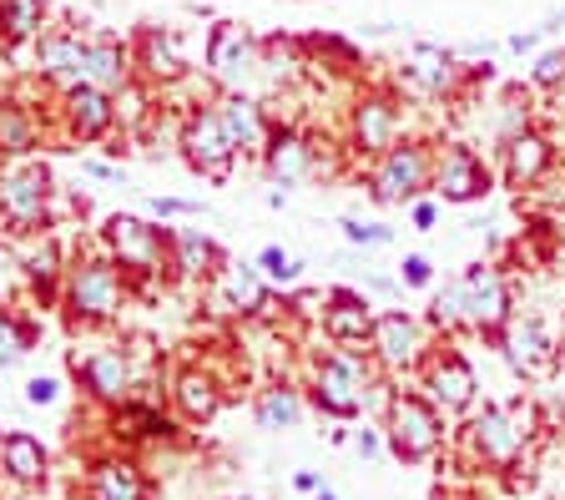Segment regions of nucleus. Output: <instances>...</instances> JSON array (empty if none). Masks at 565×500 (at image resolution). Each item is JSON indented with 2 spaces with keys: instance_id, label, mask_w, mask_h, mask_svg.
<instances>
[{
  "instance_id": "10",
  "label": "nucleus",
  "mask_w": 565,
  "mask_h": 500,
  "mask_svg": "<svg viewBox=\"0 0 565 500\" xmlns=\"http://www.w3.org/2000/svg\"><path fill=\"white\" fill-rule=\"evenodd\" d=\"M414 374H419L424 394H429L445 415H470V409L480 405V374H475V364L455 349L449 333H439V344L424 349Z\"/></svg>"
},
{
  "instance_id": "42",
  "label": "nucleus",
  "mask_w": 565,
  "mask_h": 500,
  "mask_svg": "<svg viewBox=\"0 0 565 500\" xmlns=\"http://www.w3.org/2000/svg\"><path fill=\"white\" fill-rule=\"evenodd\" d=\"M25 405L31 409H51L61 400V380L56 374H31V380H25V394H21Z\"/></svg>"
},
{
  "instance_id": "40",
  "label": "nucleus",
  "mask_w": 565,
  "mask_h": 500,
  "mask_svg": "<svg viewBox=\"0 0 565 500\" xmlns=\"http://www.w3.org/2000/svg\"><path fill=\"white\" fill-rule=\"evenodd\" d=\"M339 233H343V243H353V248H388V243H394V227L364 223V217H339Z\"/></svg>"
},
{
  "instance_id": "14",
  "label": "nucleus",
  "mask_w": 565,
  "mask_h": 500,
  "mask_svg": "<svg viewBox=\"0 0 565 500\" xmlns=\"http://www.w3.org/2000/svg\"><path fill=\"white\" fill-rule=\"evenodd\" d=\"M494 182H500L494 178V167L484 162L470 142L435 147V182H429V192H435L439 203H449V208L484 203V198L494 192Z\"/></svg>"
},
{
  "instance_id": "6",
  "label": "nucleus",
  "mask_w": 565,
  "mask_h": 500,
  "mask_svg": "<svg viewBox=\"0 0 565 500\" xmlns=\"http://www.w3.org/2000/svg\"><path fill=\"white\" fill-rule=\"evenodd\" d=\"M167 243H172V227H157V223H147V217L111 213L102 223V248L121 263L131 294L167 284Z\"/></svg>"
},
{
  "instance_id": "32",
  "label": "nucleus",
  "mask_w": 565,
  "mask_h": 500,
  "mask_svg": "<svg viewBox=\"0 0 565 500\" xmlns=\"http://www.w3.org/2000/svg\"><path fill=\"white\" fill-rule=\"evenodd\" d=\"M66 253H61V243H56V233H35V243L25 248V258H21V274H25V288L35 294V304L41 309H51V304H61V278H66Z\"/></svg>"
},
{
  "instance_id": "46",
  "label": "nucleus",
  "mask_w": 565,
  "mask_h": 500,
  "mask_svg": "<svg viewBox=\"0 0 565 500\" xmlns=\"http://www.w3.org/2000/svg\"><path fill=\"white\" fill-rule=\"evenodd\" d=\"M207 208L188 203V198H152V217H202Z\"/></svg>"
},
{
  "instance_id": "38",
  "label": "nucleus",
  "mask_w": 565,
  "mask_h": 500,
  "mask_svg": "<svg viewBox=\"0 0 565 500\" xmlns=\"http://www.w3.org/2000/svg\"><path fill=\"white\" fill-rule=\"evenodd\" d=\"M424 323H429L435 333H449V339L465 329V284H459V278H449V284L435 294V304H429V319H424Z\"/></svg>"
},
{
  "instance_id": "34",
  "label": "nucleus",
  "mask_w": 565,
  "mask_h": 500,
  "mask_svg": "<svg viewBox=\"0 0 565 500\" xmlns=\"http://www.w3.org/2000/svg\"><path fill=\"white\" fill-rule=\"evenodd\" d=\"M137 76V66H131V46L117 36H92L86 41V72L82 82L102 86V92H121V86Z\"/></svg>"
},
{
  "instance_id": "7",
  "label": "nucleus",
  "mask_w": 565,
  "mask_h": 500,
  "mask_svg": "<svg viewBox=\"0 0 565 500\" xmlns=\"http://www.w3.org/2000/svg\"><path fill=\"white\" fill-rule=\"evenodd\" d=\"M429 182H435V147L419 137H399L364 167V188L379 208H409L414 198L429 192Z\"/></svg>"
},
{
  "instance_id": "16",
  "label": "nucleus",
  "mask_w": 565,
  "mask_h": 500,
  "mask_svg": "<svg viewBox=\"0 0 565 500\" xmlns=\"http://www.w3.org/2000/svg\"><path fill=\"white\" fill-rule=\"evenodd\" d=\"M465 284V329L480 333L484 344H494V333L510 323L515 313V294H510V278L500 263H475L459 274Z\"/></svg>"
},
{
  "instance_id": "52",
  "label": "nucleus",
  "mask_w": 565,
  "mask_h": 500,
  "mask_svg": "<svg viewBox=\"0 0 565 500\" xmlns=\"http://www.w3.org/2000/svg\"><path fill=\"white\" fill-rule=\"evenodd\" d=\"M237 500H253V496H237Z\"/></svg>"
},
{
  "instance_id": "33",
  "label": "nucleus",
  "mask_w": 565,
  "mask_h": 500,
  "mask_svg": "<svg viewBox=\"0 0 565 500\" xmlns=\"http://www.w3.org/2000/svg\"><path fill=\"white\" fill-rule=\"evenodd\" d=\"M303 415H308V394H303V384H294V380H268L253 394V419H258V429H268V435L298 429Z\"/></svg>"
},
{
  "instance_id": "22",
  "label": "nucleus",
  "mask_w": 565,
  "mask_h": 500,
  "mask_svg": "<svg viewBox=\"0 0 565 500\" xmlns=\"http://www.w3.org/2000/svg\"><path fill=\"white\" fill-rule=\"evenodd\" d=\"M551 167H555L551 131L525 127V131H515V137L500 142V172H494V178L505 182V188H515V192H530V188H541V182L551 178Z\"/></svg>"
},
{
  "instance_id": "19",
  "label": "nucleus",
  "mask_w": 565,
  "mask_h": 500,
  "mask_svg": "<svg viewBox=\"0 0 565 500\" xmlns=\"http://www.w3.org/2000/svg\"><path fill=\"white\" fill-rule=\"evenodd\" d=\"M424 349H429V339H424V323L414 319V313H404V309L374 313L369 354H374V364L388 374V380H394V374H414V370H419Z\"/></svg>"
},
{
  "instance_id": "47",
  "label": "nucleus",
  "mask_w": 565,
  "mask_h": 500,
  "mask_svg": "<svg viewBox=\"0 0 565 500\" xmlns=\"http://www.w3.org/2000/svg\"><path fill=\"white\" fill-rule=\"evenodd\" d=\"M541 41H545V31H541V25H535V31H515V36H510L505 46L515 51V56H525V51H535V46H541Z\"/></svg>"
},
{
  "instance_id": "2",
  "label": "nucleus",
  "mask_w": 565,
  "mask_h": 500,
  "mask_svg": "<svg viewBox=\"0 0 565 500\" xmlns=\"http://www.w3.org/2000/svg\"><path fill=\"white\" fill-rule=\"evenodd\" d=\"M379 380H384V370L374 364V354H369V349L333 344L329 354L308 359L303 394H308V405H313L323 419H339V425H349V419L364 415L369 390H374Z\"/></svg>"
},
{
  "instance_id": "24",
  "label": "nucleus",
  "mask_w": 565,
  "mask_h": 500,
  "mask_svg": "<svg viewBox=\"0 0 565 500\" xmlns=\"http://www.w3.org/2000/svg\"><path fill=\"white\" fill-rule=\"evenodd\" d=\"M374 304H369L359 288H329L323 294V309H318V329L329 344H349V349H364L369 333H374Z\"/></svg>"
},
{
  "instance_id": "13",
  "label": "nucleus",
  "mask_w": 565,
  "mask_h": 500,
  "mask_svg": "<svg viewBox=\"0 0 565 500\" xmlns=\"http://www.w3.org/2000/svg\"><path fill=\"white\" fill-rule=\"evenodd\" d=\"M51 117H56V137L66 147H92L117 131V102H111V92H102L92 82H71L66 92H56Z\"/></svg>"
},
{
  "instance_id": "11",
  "label": "nucleus",
  "mask_w": 565,
  "mask_h": 500,
  "mask_svg": "<svg viewBox=\"0 0 565 500\" xmlns=\"http://www.w3.org/2000/svg\"><path fill=\"white\" fill-rule=\"evenodd\" d=\"M71 374H76L82 394L92 400L96 409L127 405L131 394H137V384H141L127 344H86V349H76V354H71Z\"/></svg>"
},
{
  "instance_id": "36",
  "label": "nucleus",
  "mask_w": 565,
  "mask_h": 500,
  "mask_svg": "<svg viewBox=\"0 0 565 500\" xmlns=\"http://www.w3.org/2000/svg\"><path fill=\"white\" fill-rule=\"evenodd\" d=\"M35 333H41V329H35L31 319H21L15 309H6V304H0V374L15 370V364L31 354Z\"/></svg>"
},
{
  "instance_id": "17",
  "label": "nucleus",
  "mask_w": 565,
  "mask_h": 500,
  "mask_svg": "<svg viewBox=\"0 0 565 500\" xmlns=\"http://www.w3.org/2000/svg\"><path fill=\"white\" fill-rule=\"evenodd\" d=\"M494 349H500V359L530 384L551 380V374L561 370V344H555L551 329H545L535 313H520V309L510 313V323L494 333Z\"/></svg>"
},
{
  "instance_id": "29",
  "label": "nucleus",
  "mask_w": 565,
  "mask_h": 500,
  "mask_svg": "<svg viewBox=\"0 0 565 500\" xmlns=\"http://www.w3.org/2000/svg\"><path fill=\"white\" fill-rule=\"evenodd\" d=\"M0 480L15 490H41L51 480V450L31 429H6L0 445Z\"/></svg>"
},
{
  "instance_id": "26",
  "label": "nucleus",
  "mask_w": 565,
  "mask_h": 500,
  "mask_svg": "<svg viewBox=\"0 0 565 500\" xmlns=\"http://www.w3.org/2000/svg\"><path fill=\"white\" fill-rule=\"evenodd\" d=\"M404 82L419 96H449L455 102L459 86H465V61L449 46H429V41H414L409 56H404Z\"/></svg>"
},
{
  "instance_id": "18",
  "label": "nucleus",
  "mask_w": 565,
  "mask_h": 500,
  "mask_svg": "<svg viewBox=\"0 0 565 500\" xmlns=\"http://www.w3.org/2000/svg\"><path fill=\"white\" fill-rule=\"evenodd\" d=\"M207 304L212 313H227V319H243V323H263L268 319V304H273V284L263 278L258 263H237L227 258L217 268V278H207Z\"/></svg>"
},
{
  "instance_id": "23",
  "label": "nucleus",
  "mask_w": 565,
  "mask_h": 500,
  "mask_svg": "<svg viewBox=\"0 0 565 500\" xmlns=\"http://www.w3.org/2000/svg\"><path fill=\"white\" fill-rule=\"evenodd\" d=\"M131 66H137V76L147 86H157V92H172V86L192 82L188 56L177 51V36L172 31H157V25H141L137 31V41H131Z\"/></svg>"
},
{
  "instance_id": "15",
  "label": "nucleus",
  "mask_w": 565,
  "mask_h": 500,
  "mask_svg": "<svg viewBox=\"0 0 565 500\" xmlns=\"http://www.w3.org/2000/svg\"><path fill=\"white\" fill-rule=\"evenodd\" d=\"M404 137V102L384 86H364L349 107V152L353 157H379Z\"/></svg>"
},
{
  "instance_id": "20",
  "label": "nucleus",
  "mask_w": 565,
  "mask_h": 500,
  "mask_svg": "<svg viewBox=\"0 0 565 500\" xmlns=\"http://www.w3.org/2000/svg\"><path fill=\"white\" fill-rule=\"evenodd\" d=\"M172 409L182 425H212L227 405V380L212 370L207 359H188L182 370L172 374Z\"/></svg>"
},
{
  "instance_id": "49",
  "label": "nucleus",
  "mask_w": 565,
  "mask_h": 500,
  "mask_svg": "<svg viewBox=\"0 0 565 500\" xmlns=\"http://www.w3.org/2000/svg\"><path fill=\"white\" fill-rule=\"evenodd\" d=\"M82 172H92V178H102V182H121V167H111V162H96V157H86V162H82Z\"/></svg>"
},
{
  "instance_id": "35",
  "label": "nucleus",
  "mask_w": 565,
  "mask_h": 500,
  "mask_svg": "<svg viewBox=\"0 0 565 500\" xmlns=\"http://www.w3.org/2000/svg\"><path fill=\"white\" fill-rule=\"evenodd\" d=\"M51 31V0H0V46L21 51Z\"/></svg>"
},
{
  "instance_id": "8",
  "label": "nucleus",
  "mask_w": 565,
  "mask_h": 500,
  "mask_svg": "<svg viewBox=\"0 0 565 500\" xmlns=\"http://www.w3.org/2000/svg\"><path fill=\"white\" fill-rule=\"evenodd\" d=\"M177 152H182V162L207 182H227L237 157H243L233 147V137H227V127L217 121L212 102H192V107L177 117Z\"/></svg>"
},
{
  "instance_id": "25",
  "label": "nucleus",
  "mask_w": 565,
  "mask_h": 500,
  "mask_svg": "<svg viewBox=\"0 0 565 500\" xmlns=\"http://www.w3.org/2000/svg\"><path fill=\"white\" fill-rule=\"evenodd\" d=\"M46 142V111L25 92H0V162H21Z\"/></svg>"
},
{
  "instance_id": "41",
  "label": "nucleus",
  "mask_w": 565,
  "mask_h": 500,
  "mask_svg": "<svg viewBox=\"0 0 565 500\" xmlns=\"http://www.w3.org/2000/svg\"><path fill=\"white\" fill-rule=\"evenodd\" d=\"M565 86V51H545L530 66V92H561Z\"/></svg>"
},
{
  "instance_id": "48",
  "label": "nucleus",
  "mask_w": 565,
  "mask_h": 500,
  "mask_svg": "<svg viewBox=\"0 0 565 500\" xmlns=\"http://www.w3.org/2000/svg\"><path fill=\"white\" fill-rule=\"evenodd\" d=\"M294 490L298 496H318V490H323V476H318V470H294Z\"/></svg>"
},
{
  "instance_id": "12",
  "label": "nucleus",
  "mask_w": 565,
  "mask_h": 500,
  "mask_svg": "<svg viewBox=\"0 0 565 500\" xmlns=\"http://www.w3.org/2000/svg\"><path fill=\"white\" fill-rule=\"evenodd\" d=\"M263 172H268L278 188H298L308 178H323L333 172V162L323 157L313 131H303L298 121H273L268 117V142H263Z\"/></svg>"
},
{
  "instance_id": "45",
  "label": "nucleus",
  "mask_w": 565,
  "mask_h": 500,
  "mask_svg": "<svg viewBox=\"0 0 565 500\" xmlns=\"http://www.w3.org/2000/svg\"><path fill=\"white\" fill-rule=\"evenodd\" d=\"M409 223H414V233H435V223H439V198H435V192L414 198V203H409Z\"/></svg>"
},
{
  "instance_id": "30",
  "label": "nucleus",
  "mask_w": 565,
  "mask_h": 500,
  "mask_svg": "<svg viewBox=\"0 0 565 500\" xmlns=\"http://www.w3.org/2000/svg\"><path fill=\"white\" fill-rule=\"evenodd\" d=\"M106 429H111V440L131 445V450H141V445H167L177 435V425L162 415V405H152V400H137V394H131L127 405L106 409Z\"/></svg>"
},
{
  "instance_id": "5",
  "label": "nucleus",
  "mask_w": 565,
  "mask_h": 500,
  "mask_svg": "<svg viewBox=\"0 0 565 500\" xmlns=\"http://www.w3.org/2000/svg\"><path fill=\"white\" fill-rule=\"evenodd\" d=\"M56 198L61 188L46 162H31V157L0 162V217H6L11 233L35 238V233L56 227Z\"/></svg>"
},
{
  "instance_id": "3",
  "label": "nucleus",
  "mask_w": 565,
  "mask_h": 500,
  "mask_svg": "<svg viewBox=\"0 0 565 500\" xmlns=\"http://www.w3.org/2000/svg\"><path fill=\"white\" fill-rule=\"evenodd\" d=\"M530 405H475L470 419L455 429V450L465 470H520L530 450Z\"/></svg>"
},
{
  "instance_id": "28",
  "label": "nucleus",
  "mask_w": 565,
  "mask_h": 500,
  "mask_svg": "<svg viewBox=\"0 0 565 500\" xmlns=\"http://www.w3.org/2000/svg\"><path fill=\"white\" fill-rule=\"evenodd\" d=\"M223 263H227V253L217 248L202 227H172V243H167V278L207 284V278H217Z\"/></svg>"
},
{
  "instance_id": "1",
  "label": "nucleus",
  "mask_w": 565,
  "mask_h": 500,
  "mask_svg": "<svg viewBox=\"0 0 565 500\" xmlns=\"http://www.w3.org/2000/svg\"><path fill=\"white\" fill-rule=\"evenodd\" d=\"M131 298V284L121 274V263L111 258L106 248L96 253H76L66 263V278H61V313L76 333H96V329H111L121 319Z\"/></svg>"
},
{
  "instance_id": "44",
  "label": "nucleus",
  "mask_w": 565,
  "mask_h": 500,
  "mask_svg": "<svg viewBox=\"0 0 565 500\" xmlns=\"http://www.w3.org/2000/svg\"><path fill=\"white\" fill-rule=\"evenodd\" d=\"M399 284H404V288H429V284H435V263L424 258V253H404Z\"/></svg>"
},
{
  "instance_id": "51",
  "label": "nucleus",
  "mask_w": 565,
  "mask_h": 500,
  "mask_svg": "<svg viewBox=\"0 0 565 500\" xmlns=\"http://www.w3.org/2000/svg\"><path fill=\"white\" fill-rule=\"evenodd\" d=\"M0 445H6V429H0Z\"/></svg>"
},
{
  "instance_id": "4",
  "label": "nucleus",
  "mask_w": 565,
  "mask_h": 500,
  "mask_svg": "<svg viewBox=\"0 0 565 500\" xmlns=\"http://www.w3.org/2000/svg\"><path fill=\"white\" fill-rule=\"evenodd\" d=\"M379 425H384V445L388 455L399 465H429L445 455L449 445V429H445V409L429 400V394L419 390H388V405L384 415H379Z\"/></svg>"
},
{
  "instance_id": "43",
  "label": "nucleus",
  "mask_w": 565,
  "mask_h": 500,
  "mask_svg": "<svg viewBox=\"0 0 565 500\" xmlns=\"http://www.w3.org/2000/svg\"><path fill=\"white\" fill-rule=\"evenodd\" d=\"M349 445H353L359 455H364V460H379V455L388 450V445H384V425H374V419L353 425V429H349Z\"/></svg>"
},
{
  "instance_id": "9",
  "label": "nucleus",
  "mask_w": 565,
  "mask_h": 500,
  "mask_svg": "<svg viewBox=\"0 0 565 500\" xmlns=\"http://www.w3.org/2000/svg\"><path fill=\"white\" fill-rule=\"evenodd\" d=\"M202 76H207L217 92H247V86L263 76V41L237 21H217L207 31Z\"/></svg>"
},
{
  "instance_id": "37",
  "label": "nucleus",
  "mask_w": 565,
  "mask_h": 500,
  "mask_svg": "<svg viewBox=\"0 0 565 500\" xmlns=\"http://www.w3.org/2000/svg\"><path fill=\"white\" fill-rule=\"evenodd\" d=\"M535 127V96L525 92V86H510L505 96H500V111H494V137L505 142V137H515V131Z\"/></svg>"
},
{
  "instance_id": "31",
  "label": "nucleus",
  "mask_w": 565,
  "mask_h": 500,
  "mask_svg": "<svg viewBox=\"0 0 565 500\" xmlns=\"http://www.w3.org/2000/svg\"><path fill=\"white\" fill-rule=\"evenodd\" d=\"M212 111H217V121L227 127L237 152H263V142H268V111H263L258 96L253 92H217L212 96Z\"/></svg>"
},
{
  "instance_id": "39",
  "label": "nucleus",
  "mask_w": 565,
  "mask_h": 500,
  "mask_svg": "<svg viewBox=\"0 0 565 500\" xmlns=\"http://www.w3.org/2000/svg\"><path fill=\"white\" fill-rule=\"evenodd\" d=\"M263 268V278H268L273 288H294L298 278H303V258L298 253H288L282 243H268V248H258V258H253Z\"/></svg>"
},
{
  "instance_id": "50",
  "label": "nucleus",
  "mask_w": 565,
  "mask_h": 500,
  "mask_svg": "<svg viewBox=\"0 0 565 500\" xmlns=\"http://www.w3.org/2000/svg\"><path fill=\"white\" fill-rule=\"evenodd\" d=\"M313 500H343V496H339V490H329V486H323V490H318Z\"/></svg>"
},
{
  "instance_id": "21",
  "label": "nucleus",
  "mask_w": 565,
  "mask_h": 500,
  "mask_svg": "<svg viewBox=\"0 0 565 500\" xmlns=\"http://www.w3.org/2000/svg\"><path fill=\"white\" fill-rule=\"evenodd\" d=\"M86 31H71V25H51L46 36L31 46V76L51 92H66L71 82H82L86 72Z\"/></svg>"
},
{
  "instance_id": "27",
  "label": "nucleus",
  "mask_w": 565,
  "mask_h": 500,
  "mask_svg": "<svg viewBox=\"0 0 565 500\" xmlns=\"http://www.w3.org/2000/svg\"><path fill=\"white\" fill-rule=\"evenodd\" d=\"M86 500H152V480L131 450H106L92 460Z\"/></svg>"
}]
</instances>
